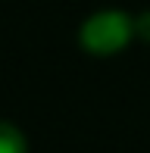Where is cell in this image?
Masks as SVG:
<instances>
[{"label": "cell", "mask_w": 150, "mask_h": 153, "mask_svg": "<svg viewBox=\"0 0 150 153\" xmlns=\"http://www.w3.org/2000/svg\"><path fill=\"white\" fill-rule=\"evenodd\" d=\"M134 38V19L119 10L94 13L78 31V41L91 56H113Z\"/></svg>", "instance_id": "obj_1"}, {"label": "cell", "mask_w": 150, "mask_h": 153, "mask_svg": "<svg viewBox=\"0 0 150 153\" xmlns=\"http://www.w3.org/2000/svg\"><path fill=\"white\" fill-rule=\"evenodd\" d=\"M0 153H28L25 134L13 122H0Z\"/></svg>", "instance_id": "obj_2"}, {"label": "cell", "mask_w": 150, "mask_h": 153, "mask_svg": "<svg viewBox=\"0 0 150 153\" xmlns=\"http://www.w3.org/2000/svg\"><path fill=\"white\" fill-rule=\"evenodd\" d=\"M134 34H141L144 41H150V13H144V16L134 19Z\"/></svg>", "instance_id": "obj_3"}]
</instances>
